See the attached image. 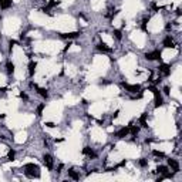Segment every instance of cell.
Segmentation results:
<instances>
[{
    "label": "cell",
    "instance_id": "cell-12",
    "mask_svg": "<svg viewBox=\"0 0 182 182\" xmlns=\"http://www.w3.org/2000/svg\"><path fill=\"white\" fill-rule=\"evenodd\" d=\"M36 67H37V64H36L34 61H30V64H29V76H30V77H33V76H34Z\"/></svg>",
    "mask_w": 182,
    "mask_h": 182
},
{
    "label": "cell",
    "instance_id": "cell-14",
    "mask_svg": "<svg viewBox=\"0 0 182 182\" xmlns=\"http://www.w3.org/2000/svg\"><path fill=\"white\" fill-rule=\"evenodd\" d=\"M10 6H12V0H0V7L3 9V10L9 9Z\"/></svg>",
    "mask_w": 182,
    "mask_h": 182
},
{
    "label": "cell",
    "instance_id": "cell-2",
    "mask_svg": "<svg viewBox=\"0 0 182 182\" xmlns=\"http://www.w3.org/2000/svg\"><path fill=\"white\" fill-rule=\"evenodd\" d=\"M43 164L46 165L47 169H53V167H54V159H53V157H51L50 154H44L43 155Z\"/></svg>",
    "mask_w": 182,
    "mask_h": 182
},
{
    "label": "cell",
    "instance_id": "cell-6",
    "mask_svg": "<svg viewBox=\"0 0 182 182\" xmlns=\"http://www.w3.org/2000/svg\"><path fill=\"white\" fill-rule=\"evenodd\" d=\"M168 168H171L172 169V172H179V164H178V161L176 159H174V158H169L168 159Z\"/></svg>",
    "mask_w": 182,
    "mask_h": 182
},
{
    "label": "cell",
    "instance_id": "cell-1",
    "mask_svg": "<svg viewBox=\"0 0 182 182\" xmlns=\"http://www.w3.org/2000/svg\"><path fill=\"white\" fill-rule=\"evenodd\" d=\"M24 174L29 178H39L40 176V168L34 164H26L24 165Z\"/></svg>",
    "mask_w": 182,
    "mask_h": 182
},
{
    "label": "cell",
    "instance_id": "cell-11",
    "mask_svg": "<svg viewBox=\"0 0 182 182\" xmlns=\"http://www.w3.org/2000/svg\"><path fill=\"white\" fill-rule=\"evenodd\" d=\"M97 48L100 51H104V53H110V51H112L111 47H108L107 44H105V43H100V44L97 46Z\"/></svg>",
    "mask_w": 182,
    "mask_h": 182
},
{
    "label": "cell",
    "instance_id": "cell-9",
    "mask_svg": "<svg viewBox=\"0 0 182 182\" xmlns=\"http://www.w3.org/2000/svg\"><path fill=\"white\" fill-rule=\"evenodd\" d=\"M67 175H68V178L73 179V181H78V179H80V174H78L76 169H68L67 171Z\"/></svg>",
    "mask_w": 182,
    "mask_h": 182
},
{
    "label": "cell",
    "instance_id": "cell-15",
    "mask_svg": "<svg viewBox=\"0 0 182 182\" xmlns=\"http://www.w3.org/2000/svg\"><path fill=\"white\" fill-rule=\"evenodd\" d=\"M36 88H37V93H39L43 98H48V93H47L46 88H39V87H36Z\"/></svg>",
    "mask_w": 182,
    "mask_h": 182
},
{
    "label": "cell",
    "instance_id": "cell-16",
    "mask_svg": "<svg viewBox=\"0 0 182 182\" xmlns=\"http://www.w3.org/2000/svg\"><path fill=\"white\" fill-rule=\"evenodd\" d=\"M152 155H154V157H157V158H165V154H164L162 151H157V149H154V151H152Z\"/></svg>",
    "mask_w": 182,
    "mask_h": 182
},
{
    "label": "cell",
    "instance_id": "cell-18",
    "mask_svg": "<svg viewBox=\"0 0 182 182\" xmlns=\"http://www.w3.org/2000/svg\"><path fill=\"white\" fill-rule=\"evenodd\" d=\"M138 165H140V167H142V168H145L148 165V161L145 158H141L140 161H138Z\"/></svg>",
    "mask_w": 182,
    "mask_h": 182
},
{
    "label": "cell",
    "instance_id": "cell-8",
    "mask_svg": "<svg viewBox=\"0 0 182 182\" xmlns=\"http://www.w3.org/2000/svg\"><path fill=\"white\" fill-rule=\"evenodd\" d=\"M128 134H130V127H122L120 131L115 134V137L117 138H125Z\"/></svg>",
    "mask_w": 182,
    "mask_h": 182
},
{
    "label": "cell",
    "instance_id": "cell-13",
    "mask_svg": "<svg viewBox=\"0 0 182 182\" xmlns=\"http://www.w3.org/2000/svg\"><path fill=\"white\" fill-rule=\"evenodd\" d=\"M6 71H7L9 76H12V74L14 73V64H13L12 61H7V64H6Z\"/></svg>",
    "mask_w": 182,
    "mask_h": 182
},
{
    "label": "cell",
    "instance_id": "cell-3",
    "mask_svg": "<svg viewBox=\"0 0 182 182\" xmlns=\"http://www.w3.org/2000/svg\"><path fill=\"white\" fill-rule=\"evenodd\" d=\"M161 51L159 50H154V51H151V53H147L145 54V58H147L148 61H155V60H161Z\"/></svg>",
    "mask_w": 182,
    "mask_h": 182
},
{
    "label": "cell",
    "instance_id": "cell-4",
    "mask_svg": "<svg viewBox=\"0 0 182 182\" xmlns=\"http://www.w3.org/2000/svg\"><path fill=\"white\" fill-rule=\"evenodd\" d=\"M164 47H167V48H175V47H178V44L175 43L174 37L172 36H167L165 39H164Z\"/></svg>",
    "mask_w": 182,
    "mask_h": 182
},
{
    "label": "cell",
    "instance_id": "cell-10",
    "mask_svg": "<svg viewBox=\"0 0 182 182\" xmlns=\"http://www.w3.org/2000/svg\"><path fill=\"white\" fill-rule=\"evenodd\" d=\"M80 36V31H74V33H61L60 37L61 39H76Z\"/></svg>",
    "mask_w": 182,
    "mask_h": 182
},
{
    "label": "cell",
    "instance_id": "cell-5",
    "mask_svg": "<svg viewBox=\"0 0 182 182\" xmlns=\"http://www.w3.org/2000/svg\"><path fill=\"white\" fill-rule=\"evenodd\" d=\"M158 74L161 77H168L171 74V67L168 66V64H161V66L158 67Z\"/></svg>",
    "mask_w": 182,
    "mask_h": 182
},
{
    "label": "cell",
    "instance_id": "cell-7",
    "mask_svg": "<svg viewBox=\"0 0 182 182\" xmlns=\"http://www.w3.org/2000/svg\"><path fill=\"white\" fill-rule=\"evenodd\" d=\"M83 154H84L85 157H88L90 159H95V158H97V154L94 152L93 148H90V147H84V148H83Z\"/></svg>",
    "mask_w": 182,
    "mask_h": 182
},
{
    "label": "cell",
    "instance_id": "cell-17",
    "mask_svg": "<svg viewBox=\"0 0 182 182\" xmlns=\"http://www.w3.org/2000/svg\"><path fill=\"white\" fill-rule=\"evenodd\" d=\"M114 37H115L117 40H122V33H121V30H114Z\"/></svg>",
    "mask_w": 182,
    "mask_h": 182
}]
</instances>
